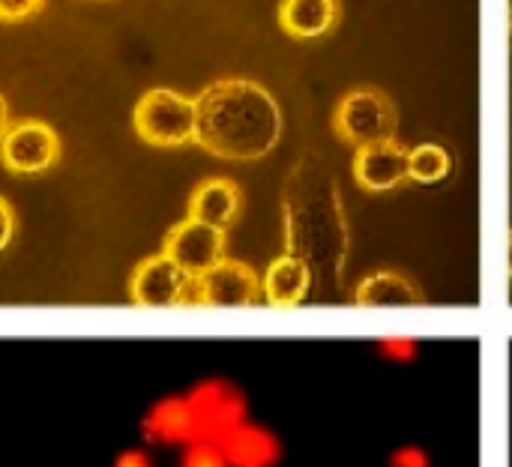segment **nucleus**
Returning <instances> with one entry per match:
<instances>
[{
	"instance_id": "nucleus-9",
	"label": "nucleus",
	"mask_w": 512,
	"mask_h": 467,
	"mask_svg": "<svg viewBox=\"0 0 512 467\" xmlns=\"http://www.w3.org/2000/svg\"><path fill=\"white\" fill-rule=\"evenodd\" d=\"M408 153L402 141H384L360 147L354 153V180L366 192H390L408 183Z\"/></svg>"
},
{
	"instance_id": "nucleus-23",
	"label": "nucleus",
	"mask_w": 512,
	"mask_h": 467,
	"mask_svg": "<svg viewBox=\"0 0 512 467\" xmlns=\"http://www.w3.org/2000/svg\"><path fill=\"white\" fill-rule=\"evenodd\" d=\"M6 126H9V108H6V99L0 96V135H3Z\"/></svg>"
},
{
	"instance_id": "nucleus-21",
	"label": "nucleus",
	"mask_w": 512,
	"mask_h": 467,
	"mask_svg": "<svg viewBox=\"0 0 512 467\" xmlns=\"http://www.w3.org/2000/svg\"><path fill=\"white\" fill-rule=\"evenodd\" d=\"M12 234H15V213H12V207H9V201L0 195V252L9 246V240H12Z\"/></svg>"
},
{
	"instance_id": "nucleus-14",
	"label": "nucleus",
	"mask_w": 512,
	"mask_h": 467,
	"mask_svg": "<svg viewBox=\"0 0 512 467\" xmlns=\"http://www.w3.org/2000/svg\"><path fill=\"white\" fill-rule=\"evenodd\" d=\"M342 18L339 0H282L279 27L294 39H318L330 33Z\"/></svg>"
},
{
	"instance_id": "nucleus-4",
	"label": "nucleus",
	"mask_w": 512,
	"mask_h": 467,
	"mask_svg": "<svg viewBox=\"0 0 512 467\" xmlns=\"http://www.w3.org/2000/svg\"><path fill=\"white\" fill-rule=\"evenodd\" d=\"M195 429H198V441H219L222 435H228L234 426H240L246 417V393L228 381V378H204L198 384H192L186 393Z\"/></svg>"
},
{
	"instance_id": "nucleus-5",
	"label": "nucleus",
	"mask_w": 512,
	"mask_h": 467,
	"mask_svg": "<svg viewBox=\"0 0 512 467\" xmlns=\"http://www.w3.org/2000/svg\"><path fill=\"white\" fill-rule=\"evenodd\" d=\"M60 159V138L42 120L9 123L0 135V162L12 174H42Z\"/></svg>"
},
{
	"instance_id": "nucleus-8",
	"label": "nucleus",
	"mask_w": 512,
	"mask_h": 467,
	"mask_svg": "<svg viewBox=\"0 0 512 467\" xmlns=\"http://www.w3.org/2000/svg\"><path fill=\"white\" fill-rule=\"evenodd\" d=\"M189 276L177 270L162 252L153 258H144L132 279H129V294L135 306L144 309H180V297L186 288Z\"/></svg>"
},
{
	"instance_id": "nucleus-11",
	"label": "nucleus",
	"mask_w": 512,
	"mask_h": 467,
	"mask_svg": "<svg viewBox=\"0 0 512 467\" xmlns=\"http://www.w3.org/2000/svg\"><path fill=\"white\" fill-rule=\"evenodd\" d=\"M216 444L228 467H276L282 462V441L276 438V432L252 420H243Z\"/></svg>"
},
{
	"instance_id": "nucleus-25",
	"label": "nucleus",
	"mask_w": 512,
	"mask_h": 467,
	"mask_svg": "<svg viewBox=\"0 0 512 467\" xmlns=\"http://www.w3.org/2000/svg\"><path fill=\"white\" fill-rule=\"evenodd\" d=\"M510 42H512V0H510Z\"/></svg>"
},
{
	"instance_id": "nucleus-6",
	"label": "nucleus",
	"mask_w": 512,
	"mask_h": 467,
	"mask_svg": "<svg viewBox=\"0 0 512 467\" xmlns=\"http://www.w3.org/2000/svg\"><path fill=\"white\" fill-rule=\"evenodd\" d=\"M162 255L189 279H201L219 261H225V231L195 219H183L165 234Z\"/></svg>"
},
{
	"instance_id": "nucleus-1",
	"label": "nucleus",
	"mask_w": 512,
	"mask_h": 467,
	"mask_svg": "<svg viewBox=\"0 0 512 467\" xmlns=\"http://www.w3.org/2000/svg\"><path fill=\"white\" fill-rule=\"evenodd\" d=\"M279 135L282 111L258 81L219 78L195 96V144L219 159H261Z\"/></svg>"
},
{
	"instance_id": "nucleus-3",
	"label": "nucleus",
	"mask_w": 512,
	"mask_h": 467,
	"mask_svg": "<svg viewBox=\"0 0 512 467\" xmlns=\"http://www.w3.org/2000/svg\"><path fill=\"white\" fill-rule=\"evenodd\" d=\"M138 138H144L153 147H183L195 141V99L156 87L147 90L132 114Z\"/></svg>"
},
{
	"instance_id": "nucleus-18",
	"label": "nucleus",
	"mask_w": 512,
	"mask_h": 467,
	"mask_svg": "<svg viewBox=\"0 0 512 467\" xmlns=\"http://www.w3.org/2000/svg\"><path fill=\"white\" fill-rule=\"evenodd\" d=\"M375 348L390 363H414L417 360V351H420V345H417L414 336H384V339L375 342Z\"/></svg>"
},
{
	"instance_id": "nucleus-15",
	"label": "nucleus",
	"mask_w": 512,
	"mask_h": 467,
	"mask_svg": "<svg viewBox=\"0 0 512 467\" xmlns=\"http://www.w3.org/2000/svg\"><path fill=\"white\" fill-rule=\"evenodd\" d=\"M354 303L366 306V309H381V306H420L423 294L420 288L396 270H378L372 276H366L357 291H354Z\"/></svg>"
},
{
	"instance_id": "nucleus-16",
	"label": "nucleus",
	"mask_w": 512,
	"mask_h": 467,
	"mask_svg": "<svg viewBox=\"0 0 512 467\" xmlns=\"http://www.w3.org/2000/svg\"><path fill=\"white\" fill-rule=\"evenodd\" d=\"M453 171V156L441 144H420L408 153V180L441 183Z\"/></svg>"
},
{
	"instance_id": "nucleus-7",
	"label": "nucleus",
	"mask_w": 512,
	"mask_h": 467,
	"mask_svg": "<svg viewBox=\"0 0 512 467\" xmlns=\"http://www.w3.org/2000/svg\"><path fill=\"white\" fill-rule=\"evenodd\" d=\"M201 294H204V309H252L264 303L258 273L228 258L201 276Z\"/></svg>"
},
{
	"instance_id": "nucleus-13",
	"label": "nucleus",
	"mask_w": 512,
	"mask_h": 467,
	"mask_svg": "<svg viewBox=\"0 0 512 467\" xmlns=\"http://www.w3.org/2000/svg\"><path fill=\"white\" fill-rule=\"evenodd\" d=\"M309 285H312L309 264L300 255H282L267 267V273L261 279V294H264L267 306L294 309L306 300Z\"/></svg>"
},
{
	"instance_id": "nucleus-12",
	"label": "nucleus",
	"mask_w": 512,
	"mask_h": 467,
	"mask_svg": "<svg viewBox=\"0 0 512 467\" xmlns=\"http://www.w3.org/2000/svg\"><path fill=\"white\" fill-rule=\"evenodd\" d=\"M240 204H243V195L234 180L210 177L195 186V192L189 198V219L204 222L219 231H228L234 225V219L240 216Z\"/></svg>"
},
{
	"instance_id": "nucleus-20",
	"label": "nucleus",
	"mask_w": 512,
	"mask_h": 467,
	"mask_svg": "<svg viewBox=\"0 0 512 467\" xmlns=\"http://www.w3.org/2000/svg\"><path fill=\"white\" fill-rule=\"evenodd\" d=\"M390 467H432V459L423 447L405 444V447H396L390 453Z\"/></svg>"
},
{
	"instance_id": "nucleus-10",
	"label": "nucleus",
	"mask_w": 512,
	"mask_h": 467,
	"mask_svg": "<svg viewBox=\"0 0 512 467\" xmlns=\"http://www.w3.org/2000/svg\"><path fill=\"white\" fill-rule=\"evenodd\" d=\"M141 438L150 447H189L198 441V429L189 411V402L183 393L174 396H162L159 402H153L147 408V414L141 417Z\"/></svg>"
},
{
	"instance_id": "nucleus-2",
	"label": "nucleus",
	"mask_w": 512,
	"mask_h": 467,
	"mask_svg": "<svg viewBox=\"0 0 512 467\" xmlns=\"http://www.w3.org/2000/svg\"><path fill=\"white\" fill-rule=\"evenodd\" d=\"M399 129V114L393 99L378 87L348 90L333 111V132L354 150L393 141Z\"/></svg>"
},
{
	"instance_id": "nucleus-22",
	"label": "nucleus",
	"mask_w": 512,
	"mask_h": 467,
	"mask_svg": "<svg viewBox=\"0 0 512 467\" xmlns=\"http://www.w3.org/2000/svg\"><path fill=\"white\" fill-rule=\"evenodd\" d=\"M111 467H156V462L147 450H123Z\"/></svg>"
},
{
	"instance_id": "nucleus-17",
	"label": "nucleus",
	"mask_w": 512,
	"mask_h": 467,
	"mask_svg": "<svg viewBox=\"0 0 512 467\" xmlns=\"http://www.w3.org/2000/svg\"><path fill=\"white\" fill-rule=\"evenodd\" d=\"M177 467H228L216 441H195L180 450Z\"/></svg>"
},
{
	"instance_id": "nucleus-19",
	"label": "nucleus",
	"mask_w": 512,
	"mask_h": 467,
	"mask_svg": "<svg viewBox=\"0 0 512 467\" xmlns=\"http://www.w3.org/2000/svg\"><path fill=\"white\" fill-rule=\"evenodd\" d=\"M45 6V0H0V21H24L30 15H36Z\"/></svg>"
},
{
	"instance_id": "nucleus-24",
	"label": "nucleus",
	"mask_w": 512,
	"mask_h": 467,
	"mask_svg": "<svg viewBox=\"0 0 512 467\" xmlns=\"http://www.w3.org/2000/svg\"><path fill=\"white\" fill-rule=\"evenodd\" d=\"M507 270H510V279H512V231H510V246H507Z\"/></svg>"
}]
</instances>
